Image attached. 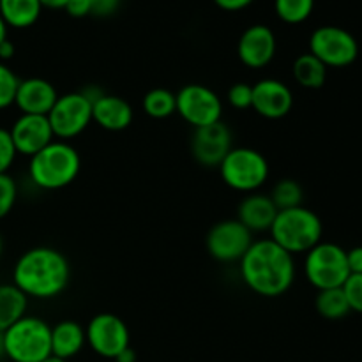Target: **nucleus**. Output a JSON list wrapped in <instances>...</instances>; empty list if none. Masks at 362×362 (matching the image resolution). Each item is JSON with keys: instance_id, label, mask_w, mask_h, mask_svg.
I'll list each match as a JSON object with an SVG mask.
<instances>
[{"instance_id": "obj_1", "label": "nucleus", "mask_w": 362, "mask_h": 362, "mask_svg": "<svg viewBox=\"0 0 362 362\" xmlns=\"http://www.w3.org/2000/svg\"><path fill=\"white\" fill-rule=\"evenodd\" d=\"M240 279L257 296L281 297L296 281V258L272 239L253 240L239 262Z\"/></svg>"}, {"instance_id": "obj_2", "label": "nucleus", "mask_w": 362, "mask_h": 362, "mask_svg": "<svg viewBox=\"0 0 362 362\" xmlns=\"http://www.w3.org/2000/svg\"><path fill=\"white\" fill-rule=\"evenodd\" d=\"M69 279V260L55 247H32L18 258L13 267V285L28 299H55L67 288Z\"/></svg>"}, {"instance_id": "obj_3", "label": "nucleus", "mask_w": 362, "mask_h": 362, "mask_svg": "<svg viewBox=\"0 0 362 362\" xmlns=\"http://www.w3.org/2000/svg\"><path fill=\"white\" fill-rule=\"evenodd\" d=\"M81 172V156L69 141L53 140L28 161V179L42 191L71 186Z\"/></svg>"}, {"instance_id": "obj_4", "label": "nucleus", "mask_w": 362, "mask_h": 362, "mask_svg": "<svg viewBox=\"0 0 362 362\" xmlns=\"http://www.w3.org/2000/svg\"><path fill=\"white\" fill-rule=\"evenodd\" d=\"M269 233V239L296 257L299 253H308L311 247L322 243L324 225L318 214L299 205L286 211H278Z\"/></svg>"}, {"instance_id": "obj_5", "label": "nucleus", "mask_w": 362, "mask_h": 362, "mask_svg": "<svg viewBox=\"0 0 362 362\" xmlns=\"http://www.w3.org/2000/svg\"><path fill=\"white\" fill-rule=\"evenodd\" d=\"M4 349L13 362H42L52 356V325L25 315L4 331Z\"/></svg>"}, {"instance_id": "obj_6", "label": "nucleus", "mask_w": 362, "mask_h": 362, "mask_svg": "<svg viewBox=\"0 0 362 362\" xmlns=\"http://www.w3.org/2000/svg\"><path fill=\"white\" fill-rule=\"evenodd\" d=\"M223 182L239 193H257L269 179V161L251 147H232L218 166Z\"/></svg>"}, {"instance_id": "obj_7", "label": "nucleus", "mask_w": 362, "mask_h": 362, "mask_svg": "<svg viewBox=\"0 0 362 362\" xmlns=\"http://www.w3.org/2000/svg\"><path fill=\"white\" fill-rule=\"evenodd\" d=\"M304 274L317 290L341 288L350 276L346 250L334 243H318L306 253Z\"/></svg>"}, {"instance_id": "obj_8", "label": "nucleus", "mask_w": 362, "mask_h": 362, "mask_svg": "<svg viewBox=\"0 0 362 362\" xmlns=\"http://www.w3.org/2000/svg\"><path fill=\"white\" fill-rule=\"evenodd\" d=\"M310 53L325 67H346L359 57V42L349 30L334 25H324L310 37Z\"/></svg>"}, {"instance_id": "obj_9", "label": "nucleus", "mask_w": 362, "mask_h": 362, "mask_svg": "<svg viewBox=\"0 0 362 362\" xmlns=\"http://www.w3.org/2000/svg\"><path fill=\"white\" fill-rule=\"evenodd\" d=\"M46 117L55 140L69 141L90 126L92 103L81 94V90L62 94Z\"/></svg>"}, {"instance_id": "obj_10", "label": "nucleus", "mask_w": 362, "mask_h": 362, "mask_svg": "<svg viewBox=\"0 0 362 362\" xmlns=\"http://www.w3.org/2000/svg\"><path fill=\"white\" fill-rule=\"evenodd\" d=\"M177 113L193 129L221 122L223 101L212 88L202 83H187L175 94Z\"/></svg>"}, {"instance_id": "obj_11", "label": "nucleus", "mask_w": 362, "mask_h": 362, "mask_svg": "<svg viewBox=\"0 0 362 362\" xmlns=\"http://www.w3.org/2000/svg\"><path fill=\"white\" fill-rule=\"evenodd\" d=\"M85 338L92 352L105 359H115L131 341L126 322L113 313H99L85 327Z\"/></svg>"}, {"instance_id": "obj_12", "label": "nucleus", "mask_w": 362, "mask_h": 362, "mask_svg": "<svg viewBox=\"0 0 362 362\" xmlns=\"http://www.w3.org/2000/svg\"><path fill=\"white\" fill-rule=\"evenodd\" d=\"M253 244V233L237 219L219 221L209 230L205 246L209 255L221 264L240 262Z\"/></svg>"}, {"instance_id": "obj_13", "label": "nucleus", "mask_w": 362, "mask_h": 362, "mask_svg": "<svg viewBox=\"0 0 362 362\" xmlns=\"http://www.w3.org/2000/svg\"><path fill=\"white\" fill-rule=\"evenodd\" d=\"M232 151V131L225 122L197 127L191 136V154L205 168H218Z\"/></svg>"}, {"instance_id": "obj_14", "label": "nucleus", "mask_w": 362, "mask_h": 362, "mask_svg": "<svg viewBox=\"0 0 362 362\" xmlns=\"http://www.w3.org/2000/svg\"><path fill=\"white\" fill-rule=\"evenodd\" d=\"M251 108L260 117L269 120H279L288 115L293 108L292 88L276 78H264L253 85Z\"/></svg>"}, {"instance_id": "obj_15", "label": "nucleus", "mask_w": 362, "mask_h": 362, "mask_svg": "<svg viewBox=\"0 0 362 362\" xmlns=\"http://www.w3.org/2000/svg\"><path fill=\"white\" fill-rule=\"evenodd\" d=\"M278 42L276 35L267 25H251L237 42L239 60L250 69H264L276 57Z\"/></svg>"}, {"instance_id": "obj_16", "label": "nucleus", "mask_w": 362, "mask_h": 362, "mask_svg": "<svg viewBox=\"0 0 362 362\" xmlns=\"http://www.w3.org/2000/svg\"><path fill=\"white\" fill-rule=\"evenodd\" d=\"M18 156H32L55 140L46 115H25L21 113L9 129Z\"/></svg>"}, {"instance_id": "obj_17", "label": "nucleus", "mask_w": 362, "mask_h": 362, "mask_svg": "<svg viewBox=\"0 0 362 362\" xmlns=\"http://www.w3.org/2000/svg\"><path fill=\"white\" fill-rule=\"evenodd\" d=\"M59 99V92L52 81L45 78L20 80L14 95V106L25 115H48Z\"/></svg>"}, {"instance_id": "obj_18", "label": "nucleus", "mask_w": 362, "mask_h": 362, "mask_svg": "<svg viewBox=\"0 0 362 362\" xmlns=\"http://www.w3.org/2000/svg\"><path fill=\"white\" fill-rule=\"evenodd\" d=\"M92 122L110 133H119L133 122V108L124 98L105 94L92 105Z\"/></svg>"}, {"instance_id": "obj_19", "label": "nucleus", "mask_w": 362, "mask_h": 362, "mask_svg": "<svg viewBox=\"0 0 362 362\" xmlns=\"http://www.w3.org/2000/svg\"><path fill=\"white\" fill-rule=\"evenodd\" d=\"M278 216V209L269 194L250 193L237 209V221L243 223L251 233L269 232Z\"/></svg>"}, {"instance_id": "obj_20", "label": "nucleus", "mask_w": 362, "mask_h": 362, "mask_svg": "<svg viewBox=\"0 0 362 362\" xmlns=\"http://www.w3.org/2000/svg\"><path fill=\"white\" fill-rule=\"evenodd\" d=\"M87 345L85 329L74 320H62L52 327V356L69 361Z\"/></svg>"}, {"instance_id": "obj_21", "label": "nucleus", "mask_w": 362, "mask_h": 362, "mask_svg": "<svg viewBox=\"0 0 362 362\" xmlns=\"http://www.w3.org/2000/svg\"><path fill=\"white\" fill-rule=\"evenodd\" d=\"M41 11L39 0H0V18L7 27H32L41 16Z\"/></svg>"}, {"instance_id": "obj_22", "label": "nucleus", "mask_w": 362, "mask_h": 362, "mask_svg": "<svg viewBox=\"0 0 362 362\" xmlns=\"http://www.w3.org/2000/svg\"><path fill=\"white\" fill-rule=\"evenodd\" d=\"M28 297L13 283L0 285V331H6L11 325L27 315Z\"/></svg>"}, {"instance_id": "obj_23", "label": "nucleus", "mask_w": 362, "mask_h": 362, "mask_svg": "<svg viewBox=\"0 0 362 362\" xmlns=\"http://www.w3.org/2000/svg\"><path fill=\"white\" fill-rule=\"evenodd\" d=\"M293 80L304 88H322L327 80V67L311 53H303L293 60L292 66Z\"/></svg>"}, {"instance_id": "obj_24", "label": "nucleus", "mask_w": 362, "mask_h": 362, "mask_svg": "<svg viewBox=\"0 0 362 362\" xmlns=\"http://www.w3.org/2000/svg\"><path fill=\"white\" fill-rule=\"evenodd\" d=\"M315 308H317L318 315L327 320H339L350 313L349 300H346L343 288L318 290Z\"/></svg>"}, {"instance_id": "obj_25", "label": "nucleus", "mask_w": 362, "mask_h": 362, "mask_svg": "<svg viewBox=\"0 0 362 362\" xmlns=\"http://www.w3.org/2000/svg\"><path fill=\"white\" fill-rule=\"evenodd\" d=\"M141 108L151 119H168L177 113V98L168 88H152L145 94Z\"/></svg>"}, {"instance_id": "obj_26", "label": "nucleus", "mask_w": 362, "mask_h": 362, "mask_svg": "<svg viewBox=\"0 0 362 362\" xmlns=\"http://www.w3.org/2000/svg\"><path fill=\"white\" fill-rule=\"evenodd\" d=\"M271 200L276 205L278 211H286V209H293L303 205L304 191L300 184L293 179H283L276 182V186L271 191Z\"/></svg>"}, {"instance_id": "obj_27", "label": "nucleus", "mask_w": 362, "mask_h": 362, "mask_svg": "<svg viewBox=\"0 0 362 362\" xmlns=\"http://www.w3.org/2000/svg\"><path fill=\"white\" fill-rule=\"evenodd\" d=\"M315 9V0H274V11L288 25L304 23Z\"/></svg>"}, {"instance_id": "obj_28", "label": "nucleus", "mask_w": 362, "mask_h": 362, "mask_svg": "<svg viewBox=\"0 0 362 362\" xmlns=\"http://www.w3.org/2000/svg\"><path fill=\"white\" fill-rule=\"evenodd\" d=\"M18 83H20V78L14 74V71L6 62H0V110L14 105Z\"/></svg>"}, {"instance_id": "obj_29", "label": "nucleus", "mask_w": 362, "mask_h": 362, "mask_svg": "<svg viewBox=\"0 0 362 362\" xmlns=\"http://www.w3.org/2000/svg\"><path fill=\"white\" fill-rule=\"evenodd\" d=\"M18 200V186L9 173H0V219L6 218Z\"/></svg>"}, {"instance_id": "obj_30", "label": "nucleus", "mask_w": 362, "mask_h": 362, "mask_svg": "<svg viewBox=\"0 0 362 362\" xmlns=\"http://www.w3.org/2000/svg\"><path fill=\"white\" fill-rule=\"evenodd\" d=\"M18 158L16 147L13 144L9 129L0 127V173H9L11 166Z\"/></svg>"}, {"instance_id": "obj_31", "label": "nucleus", "mask_w": 362, "mask_h": 362, "mask_svg": "<svg viewBox=\"0 0 362 362\" xmlns=\"http://www.w3.org/2000/svg\"><path fill=\"white\" fill-rule=\"evenodd\" d=\"M230 105L235 110H247L251 108V101H253V85L250 83H233L230 87L228 94H226Z\"/></svg>"}, {"instance_id": "obj_32", "label": "nucleus", "mask_w": 362, "mask_h": 362, "mask_svg": "<svg viewBox=\"0 0 362 362\" xmlns=\"http://www.w3.org/2000/svg\"><path fill=\"white\" fill-rule=\"evenodd\" d=\"M341 288L349 300L350 311L362 315V274H350Z\"/></svg>"}, {"instance_id": "obj_33", "label": "nucleus", "mask_w": 362, "mask_h": 362, "mask_svg": "<svg viewBox=\"0 0 362 362\" xmlns=\"http://www.w3.org/2000/svg\"><path fill=\"white\" fill-rule=\"evenodd\" d=\"M88 4H90L92 16L105 18L119 9L120 0H88Z\"/></svg>"}, {"instance_id": "obj_34", "label": "nucleus", "mask_w": 362, "mask_h": 362, "mask_svg": "<svg viewBox=\"0 0 362 362\" xmlns=\"http://www.w3.org/2000/svg\"><path fill=\"white\" fill-rule=\"evenodd\" d=\"M64 9H66V13L73 18H85L92 14L88 0H69Z\"/></svg>"}, {"instance_id": "obj_35", "label": "nucleus", "mask_w": 362, "mask_h": 362, "mask_svg": "<svg viewBox=\"0 0 362 362\" xmlns=\"http://www.w3.org/2000/svg\"><path fill=\"white\" fill-rule=\"evenodd\" d=\"M346 262H349L350 274H362V246L346 251Z\"/></svg>"}, {"instance_id": "obj_36", "label": "nucleus", "mask_w": 362, "mask_h": 362, "mask_svg": "<svg viewBox=\"0 0 362 362\" xmlns=\"http://www.w3.org/2000/svg\"><path fill=\"white\" fill-rule=\"evenodd\" d=\"M253 2L255 0H214V4L219 7V9L230 11V13L246 9V7H250Z\"/></svg>"}, {"instance_id": "obj_37", "label": "nucleus", "mask_w": 362, "mask_h": 362, "mask_svg": "<svg viewBox=\"0 0 362 362\" xmlns=\"http://www.w3.org/2000/svg\"><path fill=\"white\" fill-rule=\"evenodd\" d=\"M14 57V45L6 39L4 42H0V62H6V60L13 59Z\"/></svg>"}, {"instance_id": "obj_38", "label": "nucleus", "mask_w": 362, "mask_h": 362, "mask_svg": "<svg viewBox=\"0 0 362 362\" xmlns=\"http://www.w3.org/2000/svg\"><path fill=\"white\" fill-rule=\"evenodd\" d=\"M136 359H138L136 352H134L131 346H127V349L122 350V352H120L113 361L115 362H136Z\"/></svg>"}, {"instance_id": "obj_39", "label": "nucleus", "mask_w": 362, "mask_h": 362, "mask_svg": "<svg viewBox=\"0 0 362 362\" xmlns=\"http://www.w3.org/2000/svg\"><path fill=\"white\" fill-rule=\"evenodd\" d=\"M42 7H48V9H64L67 6L69 0H39Z\"/></svg>"}, {"instance_id": "obj_40", "label": "nucleus", "mask_w": 362, "mask_h": 362, "mask_svg": "<svg viewBox=\"0 0 362 362\" xmlns=\"http://www.w3.org/2000/svg\"><path fill=\"white\" fill-rule=\"evenodd\" d=\"M7 39V25L4 23V20L0 18V42H4Z\"/></svg>"}, {"instance_id": "obj_41", "label": "nucleus", "mask_w": 362, "mask_h": 362, "mask_svg": "<svg viewBox=\"0 0 362 362\" xmlns=\"http://www.w3.org/2000/svg\"><path fill=\"white\" fill-rule=\"evenodd\" d=\"M6 357V349H4V331H0V359Z\"/></svg>"}, {"instance_id": "obj_42", "label": "nucleus", "mask_w": 362, "mask_h": 362, "mask_svg": "<svg viewBox=\"0 0 362 362\" xmlns=\"http://www.w3.org/2000/svg\"><path fill=\"white\" fill-rule=\"evenodd\" d=\"M42 362H67V361H64V359H59V357H55V356H49L48 359H45Z\"/></svg>"}, {"instance_id": "obj_43", "label": "nucleus", "mask_w": 362, "mask_h": 362, "mask_svg": "<svg viewBox=\"0 0 362 362\" xmlns=\"http://www.w3.org/2000/svg\"><path fill=\"white\" fill-rule=\"evenodd\" d=\"M2 253H4V239L2 235H0V257H2Z\"/></svg>"}]
</instances>
